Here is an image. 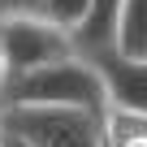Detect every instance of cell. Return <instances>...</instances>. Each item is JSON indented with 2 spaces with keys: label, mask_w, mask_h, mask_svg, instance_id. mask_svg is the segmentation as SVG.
Returning <instances> with one entry per match:
<instances>
[{
  "label": "cell",
  "mask_w": 147,
  "mask_h": 147,
  "mask_svg": "<svg viewBox=\"0 0 147 147\" xmlns=\"http://www.w3.org/2000/svg\"><path fill=\"white\" fill-rule=\"evenodd\" d=\"M0 147H30V143H26L22 134H13L9 125H0Z\"/></svg>",
  "instance_id": "9c48e42d"
},
{
  "label": "cell",
  "mask_w": 147,
  "mask_h": 147,
  "mask_svg": "<svg viewBox=\"0 0 147 147\" xmlns=\"http://www.w3.org/2000/svg\"><path fill=\"white\" fill-rule=\"evenodd\" d=\"M100 74L104 87V108H130V113H147V61H125L113 48L87 56Z\"/></svg>",
  "instance_id": "277c9868"
},
{
  "label": "cell",
  "mask_w": 147,
  "mask_h": 147,
  "mask_svg": "<svg viewBox=\"0 0 147 147\" xmlns=\"http://www.w3.org/2000/svg\"><path fill=\"white\" fill-rule=\"evenodd\" d=\"M0 125L22 134L30 147H104L100 113L82 108H0Z\"/></svg>",
  "instance_id": "3957f363"
},
{
  "label": "cell",
  "mask_w": 147,
  "mask_h": 147,
  "mask_svg": "<svg viewBox=\"0 0 147 147\" xmlns=\"http://www.w3.org/2000/svg\"><path fill=\"white\" fill-rule=\"evenodd\" d=\"M113 52L125 61H147V0H121L117 5Z\"/></svg>",
  "instance_id": "5b68a950"
},
{
  "label": "cell",
  "mask_w": 147,
  "mask_h": 147,
  "mask_svg": "<svg viewBox=\"0 0 147 147\" xmlns=\"http://www.w3.org/2000/svg\"><path fill=\"white\" fill-rule=\"evenodd\" d=\"M0 87H5V65H0Z\"/></svg>",
  "instance_id": "30bf717a"
},
{
  "label": "cell",
  "mask_w": 147,
  "mask_h": 147,
  "mask_svg": "<svg viewBox=\"0 0 147 147\" xmlns=\"http://www.w3.org/2000/svg\"><path fill=\"white\" fill-rule=\"evenodd\" d=\"M0 108H82V113H100L104 87H100L95 65L74 52V56H61L52 65L30 69V74L5 78Z\"/></svg>",
  "instance_id": "6da1fadb"
},
{
  "label": "cell",
  "mask_w": 147,
  "mask_h": 147,
  "mask_svg": "<svg viewBox=\"0 0 147 147\" xmlns=\"http://www.w3.org/2000/svg\"><path fill=\"white\" fill-rule=\"evenodd\" d=\"M100 143L104 147H147V113L100 108Z\"/></svg>",
  "instance_id": "8992f818"
},
{
  "label": "cell",
  "mask_w": 147,
  "mask_h": 147,
  "mask_svg": "<svg viewBox=\"0 0 147 147\" xmlns=\"http://www.w3.org/2000/svg\"><path fill=\"white\" fill-rule=\"evenodd\" d=\"M61 56H74V39L56 22H48L39 13L0 18V65H5V78L30 74V69L52 65Z\"/></svg>",
  "instance_id": "7a4b0ae2"
},
{
  "label": "cell",
  "mask_w": 147,
  "mask_h": 147,
  "mask_svg": "<svg viewBox=\"0 0 147 147\" xmlns=\"http://www.w3.org/2000/svg\"><path fill=\"white\" fill-rule=\"evenodd\" d=\"M87 9H91V0H43V9H39V18H48V22H56L61 30H78V22L87 18Z\"/></svg>",
  "instance_id": "52a82bcc"
},
{
  "label": "cell",
  "mask_w": 147,
  "mask_h": 147,
  "mask_svg": "<svg viewBox=\"0 0 147 147\" xmlns=\"http://www.w3.org/2000/svg\"><path fill=\"white\" fill-rule=\"evenodd\" d=\"M43 0H0V18H22V13H39Z\"/></svg>",
  "instance_id": "ba28073f"
}]
</instances>
